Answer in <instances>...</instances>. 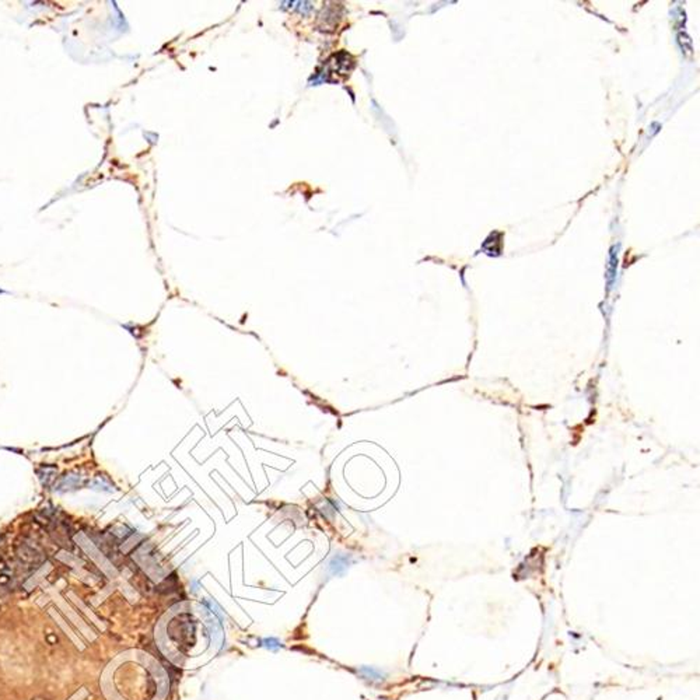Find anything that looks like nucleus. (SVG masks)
Masks as SVG:
<instances>
[{
  "mask_svg": "<svg viewBox=\"0 0 700 700\" xmlns=\"http://www.w3.org/2000/svg\"><path fill=\"white\" fill-rule=\"evenodd\" d=\"M214 626L203 608L182 604L174 606L157 629L163 652L177 665L194 668L209 657L214 646Z\"/></svg>",
  "mask_w": 700,
  "mask_h": 700,
  "instance_id": "1",
  "label": "nucleus"
},
{
  "mask_svg": "<svg viewBox=\"0 0 700 700\" xmlns=\"http://www.w3.org/2000/svg\"><path fill=\"white\" fill-rule=\"evenodd\" d=\"M138 652V651H136ZM132 655L125 668V697L129 700H161L168 682L160 664L149 654Z\"/></svg>",
  "mask_w": 700,
  "mask_h": 700,
  "instance_id": "2",
  "label": "nucleus"
}]
</instances>
